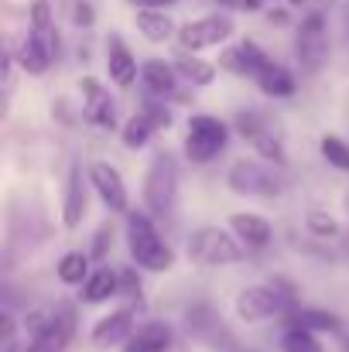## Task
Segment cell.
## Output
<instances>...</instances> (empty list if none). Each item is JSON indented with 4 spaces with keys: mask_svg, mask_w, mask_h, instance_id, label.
Returning a JSON list of instances; mask_svg holds the SVG:
<instances>
[{
    "mask_svg": "<svg viewBox=\"0 0 349 352\" xmlns=\"http://www.w3.org/2000/svg\"><path fill=\"white\" fill-rule=\"evenodd\" d=\"M127 250L140 270L165 274L175 267V250L161 239L151 216H144V212H127Z\"/></svg>",
    "mask_w": 349,
    "mask_h": 352,
    "instance_id": "cell-1",
    "label": "cell"
},
{
    "mask_svg": "<svg viewBox=\"0 0 349 352\" xmlns=\"http://www.w3.org/2000/svg\"><path fill=\"white\" fill-rule=\"evenodd\" d=\"M178 199V161L168 151H158L144 175V206L151 216H168Z\"/></svg>",
    "mask_w": 349,
    "mask_h": 352,
    "instance_id": "cell-2",
    "label": "cell"
},
{
    "mask_svg": "<svg viewBox=\"0 0 349 352\" xmlns=\"http://www.w3.org/2000/svg\"><path fill=\"white\" fill-rule=\"evenodd\" d=\"M246 256L243 243L236 233H226L220 226H199L189 236V260H195L199 267H230Z\"/></svg>",
    "mask_w": 349,
    "mask_h": 352,
    "instance_id": "cell-3",
    "label": "cell"
},
{
    "mask_svg": "<svg viewBox=\"0 0 349 352\" xmlns=\"http://www.w3.org/2000/svg\"><path fill=\"white\" fill-rule=\"evenodd\" d=\"M226 185L236 195H246V199H274L284 192V175L271 164V161H236L230 171H226Z\"/></svg>",
    "mask_w": 349,
    "mask_h": 352,
    "instance_id": "cell-4",
    "label": "cell"
},
{
    "mask_svg": "<svg viewBox=\"0 0 349 352\" xmlns=\"http://www.w3.org/2000/svg\"><path fill=\"white\" fill-rule=\"evenodd\" d=\"M295 58L302 76H319L329 62V24L322 10H308L295 34Z\"/></svg>",
    "mask_w": 349,
    "mask_h": 352,
    "instance_id": "cell-5",
    "label": "cell"
},
{
    "mask_svg": "<svg viewBox=\"0 0 349 352\" xmlns=\"http://www.w3.org/2000/svg\"><path fill=\"white\" fill-rule=\"evenodd\" d=\"M185 332H189L192 342H199V346H206L213 352H243L236 336L230 332V325L223 322V315L206 301L185 308Z\"/></svg>",
    "mask_w": 349,
    "mask_h": 352,
    "instance_id": "cell-6",
    "label": "cell"
},
{
    "mask_svg": "<svg viewBox=\"0 0 349 352\" xmlns=\"http://www.w3.org/2000/svg\"><path fill=\"white\" fill-rule=\"evenodd\" d=\"M298 305H295V294L291 291H281L277 284H253V287H243L236 294V315L250 325L257 322H267V318H277V315H291Z\"/></svg>",
    "mask_w": 349,
    "mask_h": 352,
    "instance_id": "cell-7",
    "label": "cell"
},
{
    "mask_svg": "<svg viewBox=\"0 0 349 352\" xmlns=\"http://www.w3.org/2000/svg\"><path fill=\"white\" fill-rule=\"evenodd\" d=\"M226 140H230V126L223 120L209 117V113H195L185 130V157L192 164H209L220 157Z\"/></svg>",
    "mask_w": 349,
    "mask_h": 352,
    "instance_id": "cell-8",
    "label": "cell"
},
{
    "mask_svg": "<svg viewBox=\"0 0 349 352\" xmlns=\"http://www.w3.org/2000/svg\"><path fill=\"white\" fill-rule=\"evenodd\" d=\"M233 126H236V133H240V137H243V140H246L264 161H271V164H277V168L288 164L284 140L274 133V126L260 117L257 110H240V113L233 117Z\"/></svg>",
    "mask_w": 349,
    "mask_h": 352,
    "instance_id": "cell-9",
    "label": "cell"
},
{
    "mask_svg": "<svg viewBox=\"0 0 349 352\" xmlns=\"http://www.w3.org/2000/svg\"><path fill=\"white\" fill-rule=\"evenodd\" d=\"M233 31H236V24L230 14H206V17H195L178 28V45H182V52H202V48L230 41Z\"/></svg>",
    "mask_w": 349,
    "mask_h": 352,
    "instance_id": "cell-10",
    "label": "cell"
},
{
    "mask_svg": "<svg viewBox=\"0 0 349 352\" xmlns=\"http://www.w3.org/2000/svg\"><path fill=\"white\" fill-rule=\"evenodd\" d=\"M72 336H76V311L62 305V308H55V311L48 315V322L34 332V339L28 342L24 352H65L69 342H72Z\"/></svg>",
    "mask_w": 349,
    "mask_h": 352,
    "instance_id": "cell-11",
    "label": "cell"
},
{
    "mask_svg": "<svg viewBox=\"0 0 349 352\" xmlns=\"http://www.w3.org/2000/svg\"><path fill=\"white\" fill-rule=\"evenodd\" d=\"M89 185L93 192L100 195V202L110 209V212H130V199H127V185H123V175L116 171L110 161H93L89 164Z\"/></svg>",
    "mask_w": 349,
    "mask_h": 352,
    "instance_id": "cell-12",
    "label": "cell"
},
{
    "mask_svg": "<svg viewBox=\"0 0 349 352\" xmlns=\"http://www.w3.org/2000/svg\"><path fill=\"white\" fill-rule=\"evenodd\" d=\"M83 96H86L83 120L100 126V130H116V100L96 79H83Z\"/></svg>",
    "mask_w": 349,
    "mask_h": 352,
    "instance_id": "cell-13",
    "label": "cell"
},
{
    "mask_svg": "<svg viewBox=\"0 0 349 352\" xmlns=\"http://www.w3.org/2000/svg\"><path fill=\"white\" fill-rule=\"evenodd\" d=\"M271 58H267V52L257 45V41H240V45H233L223 52V58H220V65L233 72V76H250V79H257L260 76V69L267 65Z\"/></svg>",
    "mask_w": 349,
    "mask_h": 352,
    "instance_id": "cell-14",
    "label": "cell"
},
{
    "mask_svg": "<svg viewBox=\"0 0 349 352\" xmlns=\"http://www.w3.org/2000/svg\"><path fill=\"white\" fill-rule=\"evenodd\" d=\"M130 336H134V311H130V308H120V311L103 315V318L93 325V332H89V339H93L96 349L123 346Z\"/></svg>",
    "mask_w": 349,
    "mask_h": 352,
    "instance_id": "cell-15",
    "label": "cell"
},
{
    "mask_svg": "<svg viewBox=\"0 0 349 352\" xmlns=\"http://www.w3.org/2000/svg\"><path fill=\"white\" fill-rule=\"evenodd\" d=\"M107 72H110V82L120 89H130L137 79V58L130 55V48L120 34L107 38Z\"/></svg>",
    "mask_w": 349,
    "mask_h": 352,
    "instance_id": "cell-16",
    "label": "cell"
},
{
    "mask_svg": "<svg viewBox=\"0 0 349 352\" xmlns=\"http://www.w3.org/2000/svg\"><path fill=\"white\" fill-rule=\"evenodd\" d=\"M178 69H175V62H165V58H147L144 65H140V82H144V89L151 93V96H175V89H178Z\"/></svg>",
    "mask_w": 349,
    "mask_h": 352,
    "instance_id": "cell-17",
    "label": "cell"
},
{
    "mask_svg": "<svg viewBox=\"0 0 349 352\" xmlns=\"http://www.w3.org/2000/svg\"><path fill=\"white\" fill-rule=\"evenodd\" d=\"M86 206H89V192H86V182H83L79 164H72L69 185H65V202H62V226L65 230H76L83 223V216H86Z\"/></svg>",
    "mask_w": 349,
    "mask_h": 352,
    "instance_id": "cell-18",
    "label": "cell"
},
{
    "mask_svg": "<svg viewBox=\"0 0 349 352\" xmlns=\"http://www.w3.org/2000/svg\"><path fill=\"white\" fill-rule=\"evenodd\" d=\"M171 325L168 322H144L123 342V352H168L171 349Z\"/></svg>",
    "mask_w": 349,
    "mask_h": 352,
    "instance_id": "cell-19",
    "label": "cell"
},
{
    "mask_svg": "<svg viewBox=\"0 0 349 352\" xmlns=\"http://www.w3.org/2000/svg\"><path fill=\"white\" fill-rule=\"evenodd\" d=\"M230 230L240 236L243 246H253V250H264V246H271V239H274V226H271L264 216H253V212H233Z\"/></svg>",
    "mask_w": 349,
    "mask_h": 352,
    "instance_id": "cell-20",
    "label": "cell"
},
{
    "mask_svg": "<svg viewBox=\"0 0 349 352\" xmlns=\"http://www.w3.org/2000/svg\"><path fill=\"white\" fill-rule=\"evenodd\" d=\"M14 58H17V65H21L28 76H45V72L52 69V62H55V52L28 31L24 41L14 48Z\"/></svg>",
    "mask_w": 349,
    "mask_h": 352,
    "instance_id": "cell-21",
    "label": "cell"
},
{
    "mask_svg": "<svg viewBox=\"0 0 349 352\" xmlns=\"http://www.w3.org/2000/svg\"><path fill=\"white\" fill-rule=\"evenodd\" d=\"M134 24H137V31H140L147 41H154V45H161V41H168L171 34H178V31H175V21H171L161 7H140L137 17H134Z\"/></svg>",
    "mask_w": 349,
    "mask_h": 352,
    "instance_id": "cell-22",
    "label": "cell"
},
{
    "mask_svg": "<svg viewBox=\"0 0 349 352\" xmlns=\"http://www.w3.org/2000/svg\"><path fill=\"white\" fill-rule=\"evenodd\" d=\"M175 69H178V76H182L185 82H192V86H213L216 76H220V69H216L213 62L199 58V52H182V55L175 58Z\"/></svg>",
    "mask_w": 349,
    "mask_h": 352,
    "instance_id": "cell-23",
    "label": "cell"
},
{
    "mask_svg": "<svg viewBox=\"0 0 349 352\" xmlns=\"http://www.w3.org/2000/svg\"><path fill=\"white\" fill-rule=\"evenodd\" d=\"M114 294H120V274H114L110 267L93 270V274L86 277V284H83V301H86V305H103V301H110Z\"/></svg>",
    "mask_w": 349,
    "mask_h": 352,
    "instance_id": "cell-24",
    "label": "cell"
},
{
    "mask_svg": "<svg viewBox=\"0 0 349 352\" xmlns=\"http://www.w3.org/2000/svg\"><path fill=\"white\" fill-rule=\"evenodd\" d=\"M253 82L260 86L264 96H291L295 93V76L284 65H277V62H267Z\"/></svg>",
    "mask_w": 349,
    "mask_h": 352,
    "instance_id": "cell-25",
    "label": "cell"
},
{
    "mask_svg": "<svg viewBox=\"0 0 349 352\" xmlns=\"http://www.w3.org/2000/svg\"><path fill=\"white\" fill-rule=\"evenodd\" d=\"M38 41H45L55 55H59V31H55V17H52V7L48 0H34L31 3V28H28Z\"/></svg>",
    "mask_w": 349,
    "mask_h": 352,
    "instance_id": "cell-26",
    "label": "cell"
},
{
    "mask_svg": "<svg viewBox=\"0 0 349 352\" xmlns=\"http://www.w3.org/2000/svg\"><path fill=\"white\" fill-rule=\"evenodd\" d=\"M288 325H302L308 332H339V318L332 311H319V308H295L288 315Z\"/></svg>",
    "mask_w": 349,
    "mask_h": 352,
    "instance_id": "cell-27",
    "label": "cell"
},
{
    "mask_svg": "<svg viewBox=\"0 0 349 352\" xmlns=\"http://www.w3.org/2000/svg\"><path fill=\"white\" fill-rule=\"evenodd\" d=\"M59 280L62 284H69V287H83L86 284V277H89V253H83V250H72V253H65L62 260H59Z\"/></svg>",
    "mask_w": 349,
    "mask_h": 352,
    "instance_id": "cell-28",
    "label": "cell"
},
{
    "mask_svg": "<svg viewBox=\"0 0 349 352\" xmlns=\"http://www.w3.org/2000/svg\"><path fill=\"white\" fill-rule=\"evenodd\" d=\"M158 126L147 120V113L140 110V113H134V117L123 123V130H120V140H123V147L127 151H140V147H147V140H151V133H154Z\"/></svg>",
    "mask_w": 349,
    "mask_h": 352,
    "instance_id": "cell-29",
    "label": "cell"
},
{
    "mask_svg": "<svg viewBox=\"0 0 349 352\" xmlns=\"http://www.w3.org/2000/svg\"><path fill=\"white\" fill-rule=\"evenodd\" d=\"M281 349L284 352H326L322 346H319L315 332H308V329H302V325H288V329H284V336H281Z\"/></svg>",
    "mask_w": 349,
    "mask_h": 352,
    "instance_id": "cell-30",
    "label": "cell"
},
{
    "mask_svg": "<svg viewBox=\"0 0 349 352\" xmlns=\"http://www.w3.org/2000/svg\"><path fill=\"white\" fill-rule=\"evenodd\" d=\"M319 151H322V157H326L332 168L349 171V144L343 140V137H336V133H326V137L319 140Z\"/></svg>",
    "mask_w": 349,
    "mask_h": 352,
    "instance_id": "cell-31",
    "label": "cell"
},
{
    "mask_svg": "<svg viewBox=\"0 0 349 352\" xmlns=\"http://www.w3.org/2000/svg\"><path fill=\"white\" fill-rule=\"evenodd\" d=\"M305 226H308V233L319 236V239H329V236L339 233V223H336L326 209H315V206L305 212Z\"/></svg>",
    "mask_w": 349,
    "mask_h": 352,
    "instance_id": "cell-32",
    "label": "cell"
},
{
    "mask_svg": "<svg viewBox=\"0 0 349 352\" xmlns=\"http://www.w3.org/2000/svg\"><path fill=\"white\" fill-rule=\"evenodd\" d=\"M144 113H147V120H151L158 130L171 123V110H168L165 103H154V100H147V103H144Z\"/></svg>",
    "mask_w": 349,
    "mask_h": 352,
    "instance_id": "cell-33",
    "label": "cell"
},
{
    "mask_svg": "<svg viewBox=\"0 0 349 352\" xmlns=\"http://www.w3.org/2000/svg\"><path fill=\"white\" fill-rule=\"evenodd\" d=\"M120 294H127V298H137L140 294V277L134 270H123L120 274Z\"/></svg>",
    "mask_w": 349,
    "mask_h": 352,
    "instance_id": "cell-34",
    "label": "cell"
},
{
    "mask_svg": "<svg viewBox=\"0 0 349 352\" xmlns=\"http://www.w3.org/2000/svg\"><path fill=\"white\" fill-rule=\"evenodd\" d=\"M110 236H114V230H110V226H100V230H96V236H93L96 243H93V253H89V256L103 260V256H107V243H110Z\"/></svg>",
    "mask_w": 349,
    "mask_h": 352,
    "instance_id": "cell-35",
    "label": "cell"
},
{
    "mask_svg": "<svg viewBox=\"0 0 349 352\" xmlns=\"http://www.w3.org/2000/svg\"><path fill=\"white\" fill-rule=\"evenodd\" d=\"M72 21H76L79 28H89V24H93V3L79 0V3H76V10H72Z\"/></svg>",
    "mask_w": 349,
    "mask_h": 352,
    "instance_id": "cell-36",
    "label": "cell"
},
{
    "mask_svg": "<svg viewBox=\"0 0 349 352\" xmlns=\"http://www.w3.org/2000/svg\"><path fill=\"white\" fill-rule=\"evenodd\" d=\"M220 7H230V10H260L264 0H216Z\"/></svg>",
    "mask_w": 349,
    "mask_h": 352,
    "instance_id": "cell-37",
    "label": "cell"
},
{
    "mask_svg": "<svg viewBox=\"0 0 349 352\" xmlns=\"http://www.w3.org/2000/svg\"><path fill=\"white\" fill-rule=\"evenodd\" d=\"M134 7H168V3H182V0H130Z\"/></svg>",
    "mask_w": 349,
    "mask_h": 352,
    "instance_id": "cell-38",
    "label": "cell"
},
{
    "mask_svg": "<svg viewBox=\"0 0 349 352\" xmlns=\"http://www.w3.org/2000/svg\"><path fill=\"white\" fill-rule=\"evenodd\" d=\"M288 3H291V7H302V3H305V0H288Z\"/></svg>",
    "mask_w": 349,
    "mask_h": 352,
    "instance_id": "cell-39",
    "label": "cell"
}]
</instances>
